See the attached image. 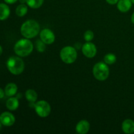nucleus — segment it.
<instances>
[{"label":"nucleus","instance_id":"obj_1","mask_svg":"<svg viewBox=\"0 0 134 134\" xmlns=\"http://www.w3.org/2000/svg\"><path fill=\"white\" fill-rule=\"evenodd\" d=\"M40 31V26L37 21L29 20L24 22L20 28L22 36L27 39H32L36 37Z\"/></svg>","mask_w":134,"mask_h":134},{"label":"nucleus","instance_id":"obj_17","mask_svg":"<svg viewBox=\"0 0 134 134\" xmlns=\"http://www.w3.org/2000/svg\"><path fill=\"white\" fill-rule=\"evenodd\" d=\"M27 13V7L25 4H20L16 9V14L20 17L26 15Z\"/></svg>","mask_w":134,"mask_h":134},{"label":"nucleus","instance_id":"obj_8","mask_svg":"<svg viewBox=\"0 0 134 134\" xmlns=\"http://www.w3.org/2000/svg\"><path fill=\"white\" fill-rule=\"evenodd\" d=\"M40 39L46 44H51L55 41V35L50 29H43L40 32Z\"/></svg>","mask_w":134,"mask_h":134},{"label":"nucleus","instance_id":"obj_29","mask_svg":"<svg viewBox=\"0 0 134 134\" xmlns=\"http://www.w3.org/2000/svg\"><path fill=\"white\" fill-rule=\"evenodd\" d=\"M131 1H132V3H133V4H134V0H131Z\"/></svg>","mask_w":134,"mask_h":134},{"label":"nucleus","instance_id":"obj_24","mask_svg":"<svg viewBox=\"0 0 134 134\" xmlns=\"http://www.w3.org/2000/svg\"><path fill=\"white\" fill-rule=\"evenodd\" d=\"M18 0H4V1L8 4H13L16 2Z\"/></svg>","mask_w":134,"mask_h":134},{"label":"nucleus","instance_id":"obj_7","mask_svg":"<svg viewBox=\"0 0 134 134\" xmlns=\"http://www.w3.org/2000/svg\"><path fill=\"white\" fill-rule=\"evenodd\" d=\"M82 52L86 58H92L96 56L97 53L96 47L94 43L87 42L82 45Z\"/></svg>","mask_w":134,"mask_h":134},{"label":"nucleus","instance_id":"obj_15","mask_svg":"<svg viewBox=\"0 0 134 134\" xmlns=\"http://www.w3.org/2000/svg\"><path fill=\"white\" fill-rule=\"evenodd\" d=\"M19 106V102L18 98H10L6 102V107L10 111H15Z\"/></svg>","mask_w":134,"mask_h":134},{"label":"nucleus","instance_id":"obj_21","mask_svg":"<svg viewBox=\"0 0 134 134\" xmlns=\"http://www.w3.org/2000/svg\"><path fill=\"white\" fill-rule=\"evenodd\" d=\"M94 32L91 30H87L84 34V38L85 41L87 42H90L93 39H94Z\"/></svg>","mask_w":134,"mask_h":134},{"label":"nucleus","instance_id":"obj_26","mask_svg":"<svg viewBox=\"0 0 134 134\" xmlns=\"http://www.w3.org/2000/svg\"><path fill=\"white\" fill-rule=\"evenodd\" d=\"M2 53H3V48H2V47L0 45V56L2 54Z\"/></svg>","mask_w":134,"mask_h":134},{"label":"nucleus","instance_id":"obj_20","mask_svg":"<svg viewBox=\"0 0 134 134\" xmlns=\"http://www.w3.org/2000/svg\"><path fill=\"white\" fill-rule=\"evenodd\" d=\"M45 43L41 40V39H37L35 42V46H36V49L38 52H43L46 50Z\"/></svg>","mask_w":134,"mask_h":134},{"label":"nucleus","instance_id":"obj_16","mask_svg":"<svg viewBox=\"0 0 134 134\" xmlns=\"http://www.w3.org/2000/svg\"><path fill=\"white\" fill-rule=\"evenodd\" d=\"M26 98L29 102L30 103H34L36 102L37 99V94L36 92L32 89H29L26 92Z\"/></svg>","mask_w":134,"mask_h":134},{"label":"nucleus","instance_id":"obj_10","mask_svg":"<svg viewBox=\"0 0 134 134\" xmlns=\"http://www.w3.org/2000/svg\"><path fill=\"white\" fill-rule=\"evenodd\" d=\"M76 132L79 134H86L90 130V123L85 120H82L77 123L76 126Z\"/></svg>","mask_w":134,"mask_h":134},{"label":"nucleus","instance_id":"obj_6","mask_svg":"<svg viewBox=\"0 0 134 134\" xmlns=\"http://www.w3.org/2000/svg\"><path fill=\"white\" fill-rule=\"evenodd\" d=\"M35 110L36 113L40 117L44 118L48 116L51 112V107L49 103L44 100L38 102L35 105Z\"/></svg>","mask_w":134,"mask_h":134},{"label":"nucleus","instance_id":"obj_13","mask_svg":"<svg viewBox=\"0 0 134 134\" xmlns=\"http://www.w3.org/2000/svg\"><path fill=\"white\" fill-rule=\"evenodd\" d=\"M10 10L9 6L5 3H0V20H5L9 18Z\"/></svg>","mask_w":134,"mask_h":134},{"label":"nucleus","instance_id":"obj_22","mask_svg":"<svg viewBox=\"0 0 134 134\" xmlns=\"http://www.w3.org/2000/svg\"><path fill=\"white\" fill-rule=\"evenodd\" d=\"M106 1L110 5H115V4L117 3L119 0H106Z\"/></svg>","mask_w":134,"mask_h":134},{"label":"nucleus","instance_id":"obj_19","mask_svg":"<svg viewBox=\"0 0 134 134\" xmlns=\"http://www.w3.org/2000/svg\"><path fill=\"white\" fill-rule=\"evenodd\" d=\"M116 57L114 54L109 53L105 56L104 57V62L108 65H111L116 62Z\"/></svg>","mask_w":134,"mask_h":134},{"label":"nucleus","instance_id":"obj_3","mask_svg":"<svg viewBox=\"0 0 134 134\" xmlns=\"http://www.w3.org/2000/svg\"><path fill=\"white\" fill-rule=\"evenodd\" d=\"M8 70L12 74L18 75L21 74L24 70L25 64L22 58L18 56H12L7 62Z\"/></svg>","mask_w":134,"mask_h":134},{"label":"nucleus","instance_id":"obj_11","mask_svg":"<svg viewBox=\"0 0 134 134\" xmlns=\"http://www.w3.org/2000/svg\"><path fill=\"white\" fill-rule=\"evenodd\" d=\"M122 131L126 134L134 133V122L131 119H126L122 124Z\"/></svg>","mask_w":134,"mask_h":134},{"label":"nucleus","instance_id":"obj_28","mask_svg":"<svg viewBox=\"0 0 134 134\" xmlns=\"http://www.w3.org/2000/svg\"><path fill=\"white\" fill-rule=\"evenodd\" d=\"M2 125H3V124H1V122H0V130H1V127H2Z\"/></svg>","mask_w":134,"mask_h":134},{"label":"nucleus","instance_id":"obj_5","mask_svg":"<svg viewBox=\"0 0 134 134\" xmlns=\"http://www.w3.org/2000/svg\"><path fill=\"white\" fill-rule=\"evenodd\" d=\"M60 58L64 63L68 64H73L77 58V50L73 47H65L60 51Z\"/></svg>","mask_w":134,"mask_h":134},{"label":"nucleus","instance_id":"obj_23","mask_svg":"<svg viewBox=\"0 0 134 134\" xmlns=\"http://www.w3.org/2000/svg\"><path fill=\"white\" fill-rule=\"evenodd\" d=\"M5 90H3L2 88H0V99H2L4 98V96H5Z\"/></svg>","mask_w":134,"mask_h":134},{"label":"nucleus","instance_id":"obj_9","mask_svg":"<svg viewBox=\"0 0 134 134\" xmlns=\"http://www.w3.org/2000/svg\"><path fill=\"white\" fill-rule=\"evenodd\" d=\"M0 122L5 126H11L15 122V117L9 112H3L0 115Z\"/></svg>","mask_w":134,"mask_h":134},{"label":"nucleus","instance_id":"obj_18","mask_svg":"<svg viewBox=\"0 0 134 134\" xmlns=\"http://www.w3.org/2000/svg\"><path fill=\"white\" fill-rule=\"evenodd\" d=\"M44 0H26V3L31 9H38L43 5Z\"/></svg>","mask_w":134,"mask_h":134},{"label":"nucleus","instance_id":"obj_2","mask_svg":"<svg viewBox=\"0 0 134 134\" xmlns=\"http://www.w3.org/2000/svg\"><path fill=\"white\" fill-rule=\"evenodd\" d=\"M34 50V44L29 39H21L16 43L14 47V51L16 54L20 57L29 56Z\"/></svg>","mask_w":134,"mask_h":134},{"label":"nucleus","instance_id":"obj_4","mask_svg":"<svg viewBox=\"0 0 134 134\" xmlns=\"http://www.w3.org/2000/svg\"><path fill=\"white\" fill-rule=\"evenodd\" d=\"M93 75L97 80L105 81L109 75V68L104 62H98L93 68Z\"/></svg>","mask_w":134,"mask_h":134},{"label":"nucleus","instance_id":"obj_12","mask_svg":"<svg viewBox=\"0 0 134 134\" xmlns=\"http://www.w3.org/2000/svg\"><path fill=\"white\" fill-rule=\"evenodd\" d=\"M131 0H119L117 3V8L122 13H126L132 6Z\"/></svg>","mask_w":134,"mask_h":134},{"label":"nucleus","instance_id":"obj_14","mask_svg":"<svg viewBox=\"0 0 134 134\" xmlns=\"http://www.w3.org/2000/svg\"><path fill=\"white\" fill-rule=\"evenodd\" d=\"M18 90V87L16 84L10 82L6 85L5 88V95L8 97H12L15 95Z\"/></svg>","mask_w":134,"mask_h":134},{"label":"nucleus","instance_id":"obj_25","mask_svg":"<svg viewBox=\"0 0 134 134\" xmlns=\"http://www.w3.org/2000/svg\"><path fill=\"white\" fill-rule=\"evenodd\" d=\"M131 20H132V22L134 24V12L133 14H132V17H131Z\"/></svg>","mask_w":134,"mask_h":134},{"label":"nucleus","instance_id":"obj_27","mask_svg":"<svg viewBox=\"0 0 134 134\" xmlns=\"http://www.w3.org/2000/svg\"><path fill=\"white\" fill-rule=\"evenodd\" d=\"M20 2L22 4H24L25 3H26V0H19Z\"/></svg>","mask_w":134,"mask_h":134}]
</instances>
